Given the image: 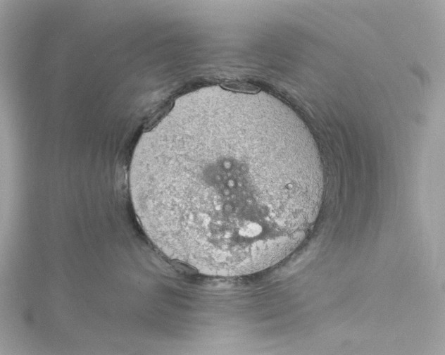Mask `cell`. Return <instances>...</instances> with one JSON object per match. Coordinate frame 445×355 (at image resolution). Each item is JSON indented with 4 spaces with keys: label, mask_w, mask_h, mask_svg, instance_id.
Wrapping results in <instances>:
<instances>
[{
    "label": "cell",
    "mask_w": 445,
    "mask_h": 355,
    "mask_svg": "<svg viewBox=\"0 0 445 355\" xmlns=\"http://www.w3.org/2000/svg\"><path fill=\"white\" fill-rule=\"evenodd\" d=\"M130 172L144 229L169 259L208 275L282 261L318 215L324 172L303 122L263 101L201 103Z\"/></svg>",
    "instance_id": "obj_1"
}]
</instances>
